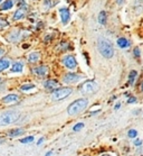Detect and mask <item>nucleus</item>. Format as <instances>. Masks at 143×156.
<instances>
[{"mask_svg": "<svg viewBox=\"0 0 143 156\" xmlns=\"http://www.w3.org/2000/svg\"><path fill=\"white\" fill-rule=\"evenodd\" d=\"M97 47L102 56H104L105 58H111L114 55V47L108 39L100 37L97 42Z\"/></svg>", "mask_w": 143, "mask_h": 156, "instance_id": "nucleus-1", "label": "nucleus"}, {"mask_svg": "<svg viewBox=\"0 0 143 156\" xmlns=\"http://www.w3.org/2000/svg\"><path fill=\"white\" fill-rule=\"evenodd\" d=\"M87 106V100L86 99H78L76 101H74L72 105H70L68 109H67V112L70 116H75V115L82 112Z\"/></svg>", "mask_w": 143, "mask_h": 156, "instance_id": "nucleus-2", "label": "nucleus"}, {"mask_svg": "<svg viewBox=\"0 0 143 156\" xmlns=\"http://www.w3.org/2000/svg\"><path fill=\"white\" fill-rule=\"evenodd\" d=\"M19 114L17 111L10 110V111H6L0 116V126H7V125L14 124L15 121L18 120Z\"/></svg>", "mask_w": 143, "mask_h": 156, "instance_id": "nucleus-3", "label": "nucleus"}, {"mask_svg": "<svg viewBox=\"0 0 143 156\" xmlns=\"http://www.w3.org/2000/svg\"><path fill=\"white\" fill-rule=\"evenodd\" d=\"M97 90H98V85H97V83L94 81H86V82H84L83 84L80 87V93L84 94V96H91V94H94Z\"/></svg>", "mask_w": 143, "mask_h": 156, "instance_id": "nucleus-4", "label": "nucleus"}, {"mask_svg": "<svg viewBox=\"0 0 143 156\" xmlns=\"http://www.w3.org/2000/svg\"><path fill=\"white\" fill-rule=\"evenodd\" d=\"M72 93V89L70 88H62L58 90H55L52 93V100L54 101H60L62 99H65L66 97H68Z\"/></svg>", "mask_w": 143, "mask_h": 156, "instance_id": "nucleus-5", "label": "nucleus"}, {"mask_svg": "<svg viewBox=\"0 0 143 156\" xmlns=\"http://www.w3.org/2000/svg\"><path fill=\"white\" fill-rule=\"evenodd\" d=\"M63 63L64 65L66 66V68L70 69V70H73L77 66V62L75 60V57L72 56V55H67L63 58Z\"/></svg>", "mask_w": 143, "mask_h": 156, "instance_id": "nucleus-6", "label": "nucleus"}, {"mask_svg": "<svg viewBox=\"0 0 143 156\" xmlns=\"http://www.w3.org/2000/svg\"><path fill=\"white\" fill-rule=\"evenodd\" d=\"M60 18H62V23L63 24H67L70 18V10L67 8H62V9H60Z\"/></svg>", "mask_w": 143, "mask_h": 156, "instance_id": "nucleus-7", "label": "nucleus"}, {"mask_svg": "<svg viewBox=\"0 0 143 156\" xmlns=\"http://www.w3.org/2000/svg\"><path fill=\"white\" fill-rule=\"evenodd\" d=\"M19 101V97L16 96V94H9V96H6L2 99V102L6 103V105H12V103H17Z\"/></svg>", "mask_w": 143, "mask_h": 156, "instance_id": "nucleus-8", "label": "nucleus"}, {"mask_svg": "<svg viewBox=\"0 0 143 156\" xmlns=\"http://www.w3.org/2000/svg\"><path fill=\"white\" fill-rule=\"evenodd\" d=\"M80 80V75L75 74V73H68L64 76V82L65 83H74Z\"/></svg>", "mask_w": 143, "mask_h": 156, "instance_id": "nucleus-9", "label": "nucleus"}, {"mask_svg": "<svg viewBox=\"0 0 143 156\" xmlns=\"http://www.w3.org/2000/svg\"><path fill=\"white\" fill-rule=\"evenodd\" d=\"M32 72H34L35 74L39 75V76H44V75H47V73H48V66L42 65V66L35 68L34 70H32Z\"/></svg>", "mask_w": 143, "mask_h": 156, "instance_id": "nucleus-10", "label": "nucleus"}, {"mask_svg": "<svg viewBox=\"0 0 143 156\" xmlns=\"http://www.w3.org/2000/svg\"><path fill=\"white\" fill-rule=\"evenodd\" d=\"M39 58H40V54H39V52H32V53L28 55V61H29L30 63H36V62H38Z\"/></svg>", "mask_w": 143, "mask_h": 156, "instance_id": "nucleus-11", "label": "nucleus"}, {"mask_svg": "<svg viewBox=\"0 0 143 156\" xmlns=\"http://www.w3.org/2000/svg\"><path fill=\"white\" fill-rule=\"evenodd\" d=\"M45 88L46 89H49V90H53V89H56L58 87V82L56 81V80H48V81L45 82Z\"/></svg>", "mask_w": 143, "mask_h": 156, "instance_id": "nucleus-12", "label": "nucleus"}, {"mask_svg": "<svg viewBox=\"0 0 143 156\" xmlns=\"http://www.w3.org/2000/svg\"><path fill=\"white\" fill-rule=\"evenodd\" d=\"M9 65H10V61L8 60V58H1L0 60V72H2L6 69H8Z\"/></svg>", "mask_w": 143, "mask_h": 156, "instance_id": "nucleus-13", "label": "nucleus"}, {"mask_svg": "<svg viewBox=\"0 0 143 156\" xmlns=\"http://www.w3.org/2000/svg\"><path fill=\"white\" fill-rule=\"evenodd\" d=\"M22 69H24L22 63H21V62H17V63H14L12 68H11V72H14V73H19V72L22 71Z\"/></svg>", "mask_w": 143, "mask_h": 156, "instance_id": "nucleus-14", "label": "nucleus"}, {"mask_svg": "<svg viewBox=\"0 0 143 156\" xmlns=\"http://www.w3.org/2000/svg\"><path fill=\"white\" fill-rule=\"evenodd\" d=\"M14 6V0H6L4 4L1 5L0 9L1 10H8V9H11Z\"/></svg>", "mask_w": 143, "mask_h": 156, "instance_id": "nucleus-15", "label": "nucleus"}, {"mask_svg": "<svg viewBox=\"0 0 143 156\" xmlns=\"http://www.w3.org/2000/svg\"><path fill=\"white\" fill-rule=\"evenodd\" d=\"M130 45V42L124 37H121V38L117 39V46L121 47V48H125Z\"/></svg>", "mask_w": 143, "mask_h": 156, "instance_id": "nucleus-16", "label": "nucleus"}, {"mask_svg": "<svg viewBox=\"0 0 143 156\" xmlns=\"http://www.w3.org/2000/svg\"><path fill=\"white\" fill-rule=\"evenodd\" d=\"M25 15H26V11H25V9H22V8H20V9H18L16 12H15L14 15V19L15 20H18V19H21V18L25 17Z\"/></svg>", "mask_w": 143, "mask_h": 156, "instance_id": "nucleus-17", "label": "nucleus"}, {"mask_svg": "<svg viewBox=\"0 0 143 156\" xmlns=\"http://www.w3.org/2000/svg\"><path fill=\"white\" fill-rule=\"evenodd\" d=\"M98 23L101 25H105V23H106V12L105 11L100 12V15H98Z\"/></svg>", "mask_w": 143, "mask_h": 156, "instance_id": "nucleus-18", "label": "nucleus"}, {"mask_svg": "<svg viewBox=\"0 0 143 156\" xmlns=\"http://www.w3.org/2000/svg\"><path fill=\"white\" fill-rule=\"evenodd\" d=\"M22 133H24V129H21V128H17V129H14V130L9 131V135H10L11 137H15V136L20 135V134H22Z\"/></svg>", "mask_w": 143, "mask_h": 156, "instance_id": "nucleus-19", "label": "nucleus"}, {"mask_svg": "<svg viewBox=\"0 0 143 156\" xmlns=\"http://www.w3.org/2000/svg\"><path fill=\"white\" fill-rule=\"evenodd\" d=\"M136 75H138V72H136V71H131V72H130L129 82H130V84H131V85H132L133 83H134V80H135Z\"/></svg>", "mask_w": 143, "mask_h": 156, "instance_id": "nucleus-20", "label": "nucleus"}, {"mask_svg": "<svg viewBox=\"0 0 143 156\" xmlns=\"http://www.w3.org/2000/svg\"><path fill=\"white\" fill-rule=\"evenodd\" d=\"M8 26H9V23L4 18H0V28H6Z\"/></svg>", "mask_w": 143, "mask_h": 156, "instance_id": "nucleus-21", "label": "nucleus"}, {"mask_svg": "<svg viewBox=\"0 0 143 156\" xmlns=\"http://www.w3.org/2000/svg\"><path fill=\"white\" fill-rule=\"evenodd\" d=\"M34 88H35L34 84H24L20 88V90L21 91H27V90H30V89H34Z\"/></svg>", "mask_w": 143, "mask_h": 156, "instance_id": "nucleus-22", "label": "nucleus"}, {"mask_svg": "<svg viewBox=\"0 0 143 156\" xmlns=\"http://www.w3.org/2000/svg\"><path fill=\"white\" fill-rule=\"evenodd\" d=\"M83 127H84L83 122H78V124H76L73 127V130L74 131H78V130H80V129H83Z\"/></svg>", "mask_w": 143, "mask_h": 156, "instance_id": "nucleus-23", "label": "nucleus"}, {"mask_svg": "<svg viewBox=\"0 0 143 156\" xmlns=\"http://www.w3.org/2000/svg\"><path fill=\"white\" fill-rule=\"evenodd\" d=\"M128 135H129L130 138H134V137H136V135H138V131H136L135 129H131V130H129Z\"/></svg>", "mask_w": 143, "mask_h": 156, "instance_id": "nucleus-24", "label": "nucleus"}, {"mask_svg": "<svg viewBox=\"0 0 143 156\" xmlns=\"http://www.w3.org/2000/svg\"><path fill=\"white\" fill-rule=\"evenodd\" d=\"M32 140H34V137H32V136H29V137H26V138L20 139V143L26 144V143H32Z\"/></svg>", "mask_w": 143, "mask_h": 156, "instance_id": "nucleus-25", "label": "nucleus"}, {"mask_svg": "<svg viewBox=\"0 0 143 156\" xmlns=\"http://www.w3.org/2000/svg\"><path fill=\"white\" fill-rule=\"evenodd\" d=\"M134 56H135V57H139L140 56V50H139V47H135V48H134Z\"/></svg>", "mask_w": 143, "mask_h": 156, "instance_id": "nucleus-26", "label": "nucleus"}, {"mask_svg": "<svg viewBox=\"0 0 143 156\" xmlns=\"http://www.w3.org/2000/svg\"><path fill=\"white\" fill-rule=\"evenodd\" d=\"M128 102L129 103H133V102H136V99L134 98V97H132V98H130L129 100H128Z\"/></svg>", "mask_w": 143, "mask_h": 156, "instance_id": "nucleus-27", "label": "nucleus"}, {"mask_svg": "<svg viewBox=\"0 0 143 156\" xmlns=\"http://www.w3.org/2000/svg\"><path fill=\"white\" fill-rule=\"evenodd\" d=\"M141 144H142V140H141V139H138V140H135V143H134L135 146H140Z\"/></svg>", "mask_w": 143, "mask_h": 156, "instance_id": "nucleus-28", "label": "nucleus"}, {"mask_svg": "<svg viewBox=\"0 0 143 156\" xmlns=\"http://www.w3.org/2000/svg\"><path fill=\"white\" fill-rule=\"evenodd\" d=\"M43 142H44V138H40V139L38 140V143H37V145H40V144H42Z\"/></svg>", "mask_w": 143, "mask_h": 156, "instance_id": "nucleus-29", "label": "nucleus"}, {"mask_svg": "<svg viewBox=\"0 0 143 156\" xmlns=\"http://www.w3.org/2000/svg\"><path fill=\"white\" fill-rule=\"evenodd\" d=\"M52 151H50V152H48V153H47V154H46V155L45 156H50V155H52Z\"/></svg>", "mask_w": 143, "mask_h": 156, "instance_id": "nucleus-30", "label": "nucleus"}, {"mask_svg": "<svg viewBox=\"0 0 143 156\" xmlns=\"http://www.w3.org/2000/svg\"><path fill=\"white\" fill-rule=\"evenodd\" d=\"M2 54H4V50H2V48H0V56H1Z\"/></svg>", "mask_w": 143, "mask_h": 156, "instance_id": "nucleus-31", "label": "nucleus"}, {"mask_svg": "<svg viewBox=\"0 0 143 156\" xmlns=\"http://www.w3.org/2000/svg\"><path fill=\"white\" fill-rule=\"evenodd\" d=\"M119 108H120V103H117V105L115 106V109H119Z\"/></svg>", "mask_w": 143, "mask_h": 156, "instance_id": "nucleus-32", "label": "nucleus"}, {"mask_svg": "<svg viewBox=\"0 0 143 156\" xmlns=\"http://www.w3.org/2000/svg\"><path fill=\"white\" fill-rule=\"evenodd\" d=\"M2 142H4V139H0V144H1Z\"/></svg>", "mask_w": 143, "mask_h": 156, "instance_id": "nucleus-33", "label": "nucleus"}, {"mask_svg": "<svg viewBox=\"0 0 143 156\" xmlns=\"http://www.w3.org/2000/svg\"><path fill=\"white\" fill-rule=\"evenodd\" d=\"M141 89H142V91H143V83H142V87H141Z\"/></svg>", "mask_w": 143, "mask_h": 156, "instance_id": "nucleus-34", "label": "nucleus"}, {"mask_svg": "<svg viewBox=\"0 0 143 156\" xmlns=\"http://www.w3.org/2000/svg\"><path fill=\"white\" fill-rule=\"evenodd\" d=\"M103 156H110V155H103Z\"/></svg>", "mask_w": 143, "mask_h": 156, "instance_id": "nucleus-35", "label": "nucleus"}, {"mask_svg": "<svg viewBox=\"0 0 143 156\" xmlns=\"http://www.w3.org/2000/svg\"><path fill=\"white\" fill-rule=\"evenodd\" d=\"M1 1H2V0H0V2H1Z\"/></svg>", "mask_w": 143, "mask_h": 156, "instance_id": "nucleus-36", "label": "nucleus"}, {"mask_svg": "<svg viewBox=\"0 0 143 156\" xmlns=\"http://www.w3.org/2000/svg\"><path fill=\"white\" fill-rule=\"evenodd\" d=\"M0 81H1V80H0Z\"/></svg>", "mask_w": 143, "mask_h": 156, "instance_id": "nucleus-37", "label": "nucleus"}]
</instances>
